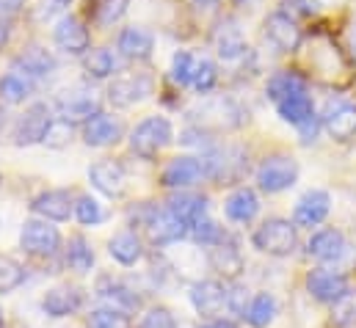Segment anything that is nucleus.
<instances>
[{
	"mask_svg": "<svg viewBox=\"0 0 356 328\" xmlns=\"http://www.w3.org/2000/svg\"><path fill=\"white\" fill-rule=\"evenodd\" d=\"M263 33H266L268 44L276 47L279 53L290 56V53H298L301 44H304V33L298 28V22H293L290 17L279 14V11H270L263 22Z\"/></svg>",
	"mask_w": 356,
	"mask_h": 328,
	"instance_id": "24",
	"label": "nucleus"
},
{
	"mask_svg": "<svg viewBox=\"0 0 356 328\" xmlns=\"http://www.w3.org/2000/svg\"><path fill=\"white\" fill-rule=\"evenodd\" d=\"M130 8V0H94L89 8V19L94 28L108 31L113 28Z\"/></svg>",
	"mask_w": 356,
	"mask_h": 328,
	"instance_id": "34",
	"label": "nucleus"
},
{
	"mask_svg": "<svg viewBox=\"0 0 356 328\" xmlns=\"http://www.w3.org/2000/svg\"><path fill=\"white\" fill-rule=\"evenodd\" d=\"M321 124L337 144H348L356 136V102L346 97H329L321 110Z\"/></svg>",
	"mask_w": 356,
	"mask_h": 328,
	"instance_id": "13",
	"label": "nucleus"
},
{
	"mask_svg": "<svg viewBox=\"0 0 356 328\" xmlns=\"http://www.w3.org/2000/svg\"><path fill=\"white\" fill-rule=\"evenodd\" d=\"M81 67H83V75L89 83L113 81L119 75V53L108 44L91 47L89 53L81 58Z\"/></svg>",
	"mask_w": 356,
	"mask_h": 328,
	"instance_id": "28",
	"label": "nucleus"
},
{
	"mask_svg": "<svg viewBox=\"0 0 356 328\" xmlns=\"http://www.w3.org/2000/svg\"><path fill=\"white\" fill-rule=\"evenodd\" d=\"M252 246L260 254L284 259L298 248V227L290 218H266L252 232Z\"/></svg>",
	"mask_w": 356,
	"mask_h": 328,
	"instance_id": "5",
	"label": "nucleus"
},
{
	"mask_svg": "<svg viewBox=\"0 0 356 328\" xmlns=\"http://www.w3.org/2000/svg\"><path fill=\"white\" fill-rule=\"evenodd\" d=\"M28 279V270L22 262L11 259V256H0V295H8L14 290H19Z\"/></svg>",
	"mask_w": 356,
	"mask_h": 328,
	"instance_id": "42",
	"label": "nucleus"
},
{
	"mask_svg": "<svg viewBox=\"0 0 356 328\" xmlns=\"http://www.w3.org/2000/svg\"><path fill=\"white\" fill-rule=\"evenodd\" d=\"M33 94H36V83L28 81L25 75L11 72V69L0 75V105L17 108V105H25Z\"/></svg>",
	"mask_w": 356,
	"mask_h": 328,
	"instance_id": "33",
	"label": "nucleus"
},
{
	"mask_svg": "<svg viewBox=\"0 0 356 328\" xmlns=\"http://www.w3.org/2000/svg\"><path fill=\"white\" fill-rule=\"evenodd\" d=\"M39 306H42V315L50 320L72 318L83 306V290L78 284H56L42 295Z\"/></svg>",
	"mask_w": 356,
	"mask_h": 328,
	"instance_id": "23",
	"label": "nucleus"
},
{
	"mask_svg": "<svg viewBox=\"0 0 356 328\" xmlns=\"http://www.w3.org/2000/svg\"><path fill=\"white\" fill-rule=\"evenodd\" d=\"M31 213L50 224H64L75 215V193L70 188H47L31 199Z\"/></svg>",
	"mask_w": 356,
	"mask_h": 328,
	"instance_id": "17",
	"label": "nucleus"
},
{
	"mask_svg": "<svg viewBox=\"0 0 356 328\" xmlns=\"http://www.w3.org/2000/svg\"><path fill=\"white\" fill-rule=\"evenodd\" d=\"M105 97H97V91L91 85H78V88H67L64 94H58L53 99V110L58 119H67L75 127H83L91 122L97 113H102L105 108Z\"/></svg>",
	"mask_w": 356,
	"mask_h": 328,
	"instance_id": "8",
	"label": "nucleus"
},
{
	"mask_svg": "<svg viewBox=\"0 0 356 328\" xmlns=\"http://www.w3.org/2000/svg\"><path fill=\"white\" fill-rule=\"evenodd\" d=\"M196 328H235L229 320H224V318H218V320H204L202 326H196Z\"/></svg>",
	"mask_w": 356,
	"mask_h": 328,
	"instance_id": "51",
	"label": "nucleus"
},
{
	"mask_svg": "<svg viewBox=\"0 0 356 328\" xmlns=\"http://www.w3.org/2000/svg\"><path fill=\"white\" fill-rule=\"evenodd\" d=\"M127 136H130V130H127L124 119L116 116V113H111V110L97 113L91 122H86V124L81 127V141H83L86 147H91V149L116 147V144H122Z\"/></svg>",
	"mask_w": 356,
	"mask_h": 328,
	"instance_id": "14",
	"label": "nucleus"
},
{
	"mask_svg": "<svg viewBox=\"0 0 356 328\" xmlns=\"http://www.w3.org/2000/svg\"><path fill=\"white\" fill-rule=\"evenodd\" d=\"M332 213V193L323 188H309L293 207V224L298 229L321 227Z\"/></svg>",
	"mask_w": 356,
	"mask_h": 328,
	"instance_id": "22",
	"label": "nucleus"
},
{
	"mask_svg": "<svg viewBox=\"0 0 356 328\" xmlns=\"http://www.w3.org/2000/svg\"><path fill=\"white\" fill-rule=\"evenodd\" d=\"M163 204H166V210L177 218L179 224L188 227V232H191L202 218H207V210H210V199H207V193H202L199 188H196V190H175V193H169V199H166Z\"/></svg>",
	"mask_w": 356,
	"mask_h": 328,
	"instance_id": "21",
	"label": "nucleus"
},
{
	"mask_svg": "<svg viewBox=\"0 0 356 328\" xmlns=\"http://www.w3.org/2000/svg\"><path fill=\"white\" fill-rule=\"evenodd\" d=\"M235 3H238V6H241V3H243V0H235ZM246 3H249V0H246Z\"/></svg>",
	"mask_w": 356,
	"mask_h": 328,
	"instance_id": "56",
	"label": "nucleus"
},
{
	"mask_svg": "<svg viewBox=\"0 0 356 328\" xmlns=\"http://www.w3.org/2000/svg\"><path fill=\"white\" fill-rule=\"evenodd\" d=\"M81 227H99V224H105L108 221V210H105V204L97 199V196H91V193H78L75 196V215H72Z\"/></svg>",
	"mask_w": 356,
	"mask_h": 328,
	"instance_id": "36",
	"label": "nucleus"
},
{
	"mask_svg": "<svg viewBox=\"0 0 356 328\" xmlns=\"http://www.w3.org/2000/svg\"><path fill=\"white\" fill-rule=\"evenodd\" d=\"M298 161L287 152H273L266 155L257 171H254V182H257V190H263L268 196H276V193H284L290 190L296 182H298Z\"/></svg>",
	"mask_w": 356,
	"mask_h": 328,
	"instance_id": "6",
	"label": "nucleus"
},
{
	"mask_svg": "<svg viewBox=\"0 0 356 328\" xmlns=\"http://www.w3.org/2000/svg\"><path fill=\"white\" fill-rule=\"evenodd\" d=\"M155 94V78L149 72H122L105 85V105L127 110Z\"/></svg>",
	"mask_w": 356,
	"mask_h": 328,
	"instance_id": "9",
	"label": "nucleus"
},
{
	"mask_svg": "<svg viewBox=\"0 0 356 328\" xmlns=\"http://www.w3.org/2000/svg\"><path fill=\"white\" fill-rule=\"evenodd\" d=\"M227 284L218 279H196L191 284V306L202 320H218L221 312L227 309Z\"/></svg>",
	"mask_w": 356,
	"mask_h": 328,
	"instance_id": "16",
	"label": "nucleus"
},
{
	"mask_svg": "<svg viewBox=\"0 0 356 328\" xmlns=\"http://www.w3.org/2000/svg\"><path fill=\"white\" fill-rule=\"evenodd\" d=\"M312 3H318V6H323V8H340V6H346L348 0H312Z\"/></svg>",
	"mask_w": 356,
	"mask_h": 328,
	"instance_id": "52",
	"label": "nucleus"
},
{
	"mask_svg": "<svg viewBox=\"0 0 356 328\" xmlns=\"http://www.w3.org/2000/svg\"><path fill=\"white\" fill-rule=\"evenodd\" d=\"M75 138H81V127H75V124H70L67 119H53L50 122V127H47V133H44V141H42V147H47V149H67Z\"/></svg>",
	"mask_w": 356,
	"mask_h": 328,
	"instance_id": "37",
	"label": "nucleus"
},
{
	"mask_svg": "<svg viewBox=\"0 0 356 328\" xmlns=\"http://www.w3.org/2000/svg\"><path fill=\"white\" fill-rule=\"evenodd\" d=\"M304 287H307L309 298H315L318 304L332 306V304H337V301L351 290V281H348L346 270H337V268H326V265H321V268H312V270L307 273Z\"/></svg>",
	"mask_w": 356,
	"mask_h": 328,
	"instance_id": "12",
	"label": "nucleus"
},
{
	"mask_svg": "<svg viewBox=\"0 0 356 328\" xmlns=\"http://www.w3.org/2000/svg\"><path fill=\"white\" fill-rule=\"evenodd\" d=\"M56 119V110H53V102H44V99H36V102H28V108L11 119V130H8V138L14 147H36L44 141V133L50 127V122Z\"/></svg>",
	"mask_w": 356,
	"mask_h": 328,
	"instance_id": "4",
	"label": "nucleus"
},
{
	"mask_svg": "<svg viewBox=\"0 0 356 328\" xmlns=\"http://www.w3.org/2000/svg\"><path fill=\"white\" fill-rule=\"evenodd\" d=\"M227 290H229V293H227V309H229L232 315H238V318L246 320V312H249V304H252L249 287L241 284V281H229Z\"/></svg>",
	"mask_w": 356,
	"mask_h": 328,
	"instance_id": "44",
	"label": "nucleus"
},
{
	"mask_svg": "<svg viewBox=\"0 0 356 328\" xmlns=\"http://www.w3.org/2000/svg\"><path fill=\"white\" fill-rule=\"evenodd\" d=\"M0 328H6V315H3V306H0Z\"/></svg>",
	"mask_w": 356,
	"mask_h": 328,
	"instance_id": "54",
	"label": "nucleus"
},
{
	"mask_svg": "<svg viewBox=\"0 0 356 328\" xmlns=\"http://www.w3.org/2000/svg\"><path fill=\"white\" fill-rule=\"evenodd\" d=\"M61 256H64V268L72 270V273H78V276L91 273V270H94V262H97L94 248H91V243L81 235V232L70 235V240L64 243Z\"/></svg>",
	"mask_w": 356,
	"mask_h": 328,
	"instance_id": "31",
	"label": "nucleus"
},
{
	"mask_svg": "<svg viewBox=\"0 0 356 328\" xmlns=\"http://www.w3.org/2000/svg\"><path fill=\"white\" fill-rule=\"evenodd\" d=\"M279 315V301L273 293H257L252 295L249 312H246V323L252 328H268Z\"/></svg>",
	"mask_w": 356,
	"mask_h": 328,
	"instance_id": "35",
	"label": "nucleus"
},
{
	"mask_svg": "<svg viewBox=\"0 0 356 328\" xmlns=\"http://www.w3.org/2000/svg\"><path fill=\"white\" fill-rule=\"evenodd\" d=\"M307 254L312 259H318L321 265H343L346 259H351L354 246L348 243V238L337 229V227H326L312 232V238L307 240Z\"/></svg>",
	"mask_w": 356,
	"mask_h": 328,
	"instance_id": "15",
	"label": "nucleus"
},
{
	"mask_svg": "<svg viewBox=\"0 0 356 328\" xmlns=\"http://www.w3.org/2000/svg\"><path fill=\"white\" fill-rule=\"evenodd\" d=\"M301 91H309V83L298 69H276L266 81V97L273 105L279 99H284L290 94H301Z\"/></svg>",
	"mask_w": 356,
	"mask_h": 328,
	"instance_id": "32",
	"label": "nucleus"
},
{
	"mask_svg": "<svg viewBox=\"0 0 356 328\" xmlns=\"http://www.w3.org/2000/svg\"><path fill=\"white\" fill-rule=\"evenodd\" d=\"M276 113H279V119H282V122L293 124L296 130H298V127H304L307 122H312V119L318 116V113H315V102H312L309 91L290 94V97L279 99V102H276Z\"/></svg>",
	"mask_w": 356,
	"mask_h": 328,
	"instance_id": "30",
	"label": "nucleus"
},
{
	"mask_svg": "<svg viewBox=\"0 0 356 328\" xmlns=\"http://www.w3.org/2000/svg\"><path fill=\"white\" fill-rule=\"evenodd\" d=\"M207 265H210L218 276H224V279H229V281H238V276H241V270H243V254H241V248H238V243H235L232 238H227L221 246L207 251Z\"/></svg>",
	"mask_w": 356,
	"mask_h": 328,
	"instance_id": "29",
	"label": "nucleus"
},
{
	"mask_svg": "<svg viewBox=\"0 0 356 328\" xmlns=\"http://www.w3.org/2000/svg\"><path fill=\"white\" fill-rule=\"evenodd\" d=\"M108 254L116 265L122 268H136L144 256H147V240L141 238L138 229L127 227V229H119L113 232V238L108 240Z\"/></svg>",
	"mask_w": 356,
	"mask_h": 328,
	"instance_id": "26",
	"label": "nucleus"
},
{
	"mask_svg": "<svg viewBox=\"0 0 356 328\" xmlns=\"http://www.w3.org/2000/svg\"><path fill=\"white\" fill-rule=\"evenodd\" d=\"M11 33H14V25L6 22V19H0V53L11 44Z\"/></svg>",
	"mask_w": 356,
	"mask_h": 328,
	"instance_id": "50",
	"label": "nucleus"
},
{
	"mask_svg": "<svg viewBox=\"0 0 356 328\" xmlns=\"http://www.w3.org/2000/svg\"><path fill=\"white\" fill-rule=\"evenodd\" d=\"M8 69L25 75L28 81H33L39 85V83L50 81L58 72V58H56V50H50L47 44L33 39V42H25L17 50V56H11Z\"/></svg>",
	"mask_w": 356,
	"mask_h": 328,
	"instance_id": "7",
	"label": "nucleus"
},
{
	"mask_svg": "<svg viewBox=\"0 0 356 328\" xmlns=\"http://www.w3.org/2000/svg\"><path fill=\"white\" fill-rule=\"evenodd\" d=\"M202 182H207V168L199 155H175L158 174V185L169 193L175 190H196Z\"/></svg>",
	"mask_w": 356,
	"mask_h": 328,
	"instance_id": "10",
	"label": "nucleus"
},
{
	"mask_svg": "<svg viewBox=\"0 0 356 328\" xmlns=\"http://www.w3.org/2000/svg\"><path fill=\"white\" fill-rule=\"evenodd\" d=\"M196 3H202V6H218L221 0H196Z\"/></svg>",
	"mask_w": 356,
	"mask_h": 328,
	"instance_id": "53",
	"label": "nucleus"
},
{
	"mask_svg": "<svg viewBox=\"0 0 356 328\" xmlns=\"http://www.w3.org/2000/svg\"><path fill=\"white\" fill-rule=\"evenodd\" d=\"M86 328H133V318L113 306H97L86 318Z\"/></svg>",
	"mask_w": 356,
	"mask_h": 328,
	"instance_id": "41",
	"label": "nucleus"
},
{
	"mask_svg": "<svg viewBox=\"0 0 356 328\" xmlns=\"http://www.w3.org/2000/svg\"><path fill=\"white\" fill-rule=\"evenodd\" d=\"M53 47L61 56L70 58H83L91 47V22H86L81 14H64L56 25H53Z\"/></svg>",
	"mask_w": 356,
	"mask_h": 328,
	"instance_id": "11",
	"label": "nucleus"
},
{
	"mask_svg": "<svg viewBox=\"0 0 356 328\" xmlns=\"http://www.w3.org/2000/svg\"><path fill=\"white\" fill-rule=\"evenodd\" d=\"M196 64H199V56L191 53V50H177L172 56V69H169V78L175 81L177 88H191L193 83V72H196Z\"/></svg>",
	"mask_w": 356,
	"mask_h": 328,
	"instance_id": "39",
	"label": "nucleus"
},
{
	"mask_svg": "<svg viewBox=\"0 0 356 328\" xmlns=\"http://www.w3.org/2000/svg\"><path fill=\"white\" fill-rule=\"evenodd\" d=\"M0 185H3V174H0Z\"/></svg>",
	"mask_w": 356,
	"mask_h": 328,
	"instance_id": "57",
	"label": "nucleus"
},
{
	"mask_svg": "<svg viewBox=\"0 0 356 328\" xmlns=\"http://www.w3.org/2000/svg\"><path fill=\"white\" fill-rule=\"evenodd\" d=\"M94 295L102 301V306H113V309H122V312H127V315H133V312L141 309V295H138V290H133L124 279H119V276H113V273H99V276H97Z\"/></svg>",
	"mask_w": 356,
	"mask_h": 328,
	"instance_id": "18",
	"label": "nucleus"
},
{
	"mask_svg": "<svg viewBox=\"0 0 356 328\" xmlns=\"http://www.w3.org/2000/svg\"><path fill=\"white\" fill-rule=\"evenodd\" d=\"M127 144H130V152L147 163L158 161L163 149H169L175 144V124L172 119L161 116V113H152V116H144L127 136Z\"/></svg>",
	"mask_w": 356,
	"mask_h": 328,
	"instance_id": "2",
	"label": "nucleus"
},
{
	"mask_svg": "<svg viewBox=\"0 0 356 328\" xmlns=\"http://www.w3.org/2000/svg\"><path fill=\"white\" fill-rule=\"evenodd\" d=\"M356 323V290L351 287L337 304H332V326L348 328Z\"/></svg>",
	"mask_w": 356,
	"mask_h": 328,
	"instance_id": "43",
	"label": "nucleus"
},
{
	"mask_svg": "<svg viewBox=\"0 0 356 328\" xmlns=\"http://www.w3.org/2000/svg\"><path fill=\"white\" fill-rule=\"evenodd\" d=\"M354 47H356V28H354Z\"/></svg>",
	"mask_w": 356,
	"mask_h": 328,
	"instance_id": "55",
	"label": "nucleus"
},
{
	"mask_svg": "<svg viewBox=\"0 0 356 328\" xmlns=\"http://www.w3.org/2000/svg\"><path fill=\"white\" fill-rule=\"evenodd\" d=\"M25 6H28V0H0V19H6V22L14 25L22 17Z\"/></svg>",
	"mask_w": 356,
	"mask_h": 328,
	"instance_id": "48",
	"label": "nucleus"
},
{
	"mask_svg": "<svg viewBox=\"0 0 356 328\" xmlns=\"http://www.w3.org/2000/svg\"><path fill=\"white\" fill-rule=\"evenodd\" d=\"M72 3L75 0H39L33 17H36V22H58L64 14H70Z\"/></svg>",
	"mask_w": 356,
	"mask_h": 328,
	"instance_id": "46",
	"label": "nucleus"
},
{
	"mask_svg": "<svg viewBox=\"0 0 356 328\" xmlns=\"http://www.w3.org/2000/svg\"><path fill=\"white\" fill-rule=\"evenodd\" d=\"M276 11L290 17L293 22H301V19H309L315 14V3L312 0H279Z\"/></svg>",
	"mask_w": 356,
	"mask_h": 328,
	"instance_id": "47",
	"label": "nucleus"
},
{
	"mask_svg": "<svg viewBox=\"0 0 356 328\" xmlns=\"http://www.w3.org/2000/svg\"><path fill=\"white\" fill-rule=\"evenodd\" d=\"M249 119V110H243L241 102H235L232 97H204L199 99L191 110H188V122L210 136H221V133H232L238 127H243Z\"/></svg>",
	"mask_w": 356,
	"mask_h": 328,
	"instance_id": "1",
	"label": "nucleus"
},
{
	"mask_svg": "<svg viewBox=\"0 0 356 328\" xmlns=\"http://www.w3.org/2000/svg\"><path fill=\"white\" fill-rule=\"evenodd\" d=\"M221 81V72H218V64L207 56H199V64H196V72H193V83L191 88L199 94V97H207L210 91H216V85Z\"/></svg>",
	"mask_w": 356,
	"mask_h": 328,
	"instance_id": "40",
	"label": "nucleus"
},
{
	"mask_svg": "<svg viewBox=\"0 0 356 328\" xmlns=\"http://www.w3.org/2000/svg\"><path fill=\"white\" fill-rule=\"evenodd\" d=\"M89 182L105 199H122L127 193V168L116 158H102L89 165Z\"/></svg>",
	"mask_w": 356,
	"mask_h": 328,
	"instance_id": "19",
	"label": "nucleus"
},
{
	"mask_svg": "<svg viewBox=\"0 0 356 328\" xmlns=\"http://www.w3.org/2000/svg\"><path fill=\"white\" fill-rule=\"evenodd\" d=\"M213 50L224 64H235L243 61L249 56V44L246 36L241 31V25L235 19H224L221 25H216L213 31Z\"/></svg>",
	"mask_w": 356,
	"mask_h": 328,
	"instance_id": "25",
	"label": "nucleus"
},
{
	"mask_svg": "<svg viewBox=\"0 0 356 328\" xmlns=\"http://www.w3.org/2000/svg\"><path fill=\"white\" fill-rule=\"evenodd\" d=\"M323 130V124H321V116H315L312 122H307L304 127H298V136H301V144H315L318 141V133Z\"/></svg>",
	"mask_w": 356,
	"mask_h": 328,
	"instance_id": "49",
	"label": "nucleus"
},
{
	"mask_svg": "<svg viewBox=\"0 0 356 328\" xmlns=\"http://www.w3.org/2000/svg\"><path fill=\"white\" fill-rule=\"evenodd\" d=\"M138 328H179V326H177L175 312H172L169 306L155 304V306H149V309L144 312V318H141Z\"/></svg>",
	"mask_w": 356,
	"mask_h": 328,
	"instance_id": "45",
	"label": "nucleus"
},
{
	"mask_svg": "<svg viewBox=\"0 0 356 328\" xmlns=\"http://www.w3.org/2000/svg\"><path fill=\"white\" fill-rule=\"evenodd\" d=\"M19 251L28 256V259H36V262H47V259H56L61 256L64 251V238L58 232L56 224L44 221V218H28L19 229Z\"/></svg>",
	"mask_w": 356,
	"mask_h": 328,
	"instance_id": "3",
	"label": "nucleus"
},
{
	"mask_svg": "<svg viewBox=\"0 0 356 328\" xmlns=\"http://www.w3.org/2000/svg\"><path fill=\"white\" fill-rule=\"evenodd\" d=\"M224 215L232 224H252L260 215V196L249 185H238L224 199Z\"/></svg>",
	"mask_w": 356,
	"mask_h": 328,
	"instance_id": "27",
	"label": "nucleus"
},
{
	"mask_svg": "<svg viewBox=\"0 0 356 328\" xmlns=\"http://www.w3.org/2000/svg\"><path fill=\"white\" fill-rule=\"evenodd\" d=\"M188 238L196 243L199 248H204V251H210V248L221 246L229 235H227V229L224 227H218L213 218H202L191 232H188Z\"/></svg>",
	"mask_w": 356,
	"mask_h": 328,
	"instance_id": "38",
	"label": "nucleus"
},
{
	"mask_svg": "<svg viewBox=\"0 0 356 328\" xmlns=\"http://www.w3.org/2000/svg\"><path fill=\"white\" fill-rule=\"evenodd\" d=\"M116 53L130 64H147L155 53V33L144 25H124L116 33Z\"/></svg>",
	"mask_w": 356,
	"mask_h": 328,
	"instance_id": "20",
	"label": "nucleus"
}]
</instances>
